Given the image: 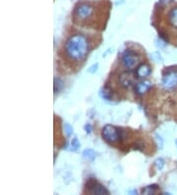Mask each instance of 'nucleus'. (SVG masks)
Instances as JSON below:
<instances>
[{
	"instance_id": "nucleus-21",
	"label": "nucleus",
	"mask_w": 177,
	"mask_h": 195,
	"mask_svg": "<svg viewBox=\"0 0 177 195\" xmlns=\"http://www.w3.org/2000/svg\"><path fill=\"white\" fill-rule=\"evenodd\" d=\"M167 1H168V0H159V4H160V5H161V6H164V5H165V4H166V3H167Z\"/></svg>"
},
{
	"instance_id": "nucleus-22",
	"label": "nucleus",
	"mask_w": 177,
	"mask_h": 195,
	"mask_svg": "<svg viewBox=\"0 0 177 195\" xmlns=\"http://www.w3.org/2000/svg\"><path fill=\"white\" fill-rule=\"evenodd\" d=\"M175 143H176V146H177V139H176V141H175Z\"/></svg>"
},
{
	"instance_id": "nucleus-11",
	"label": "nucleus",
	"mask_w": 177,
	"mask_h": 195,
	"mask_svg": "<svg viewBox=\"0 0 177 195\" xmlns=\"http://www.w3.org/2000/svg\"><path fill=\"white\" fill-rule=\"evenodd\" d=\"M168 19H169V23H170L173 27L177 28V7L173 8V9L170 11Z\"/></svg>"
},
{
	"instance_id": "nucleus-20",
	"label": "nucleus",
	"mask_w": 177,
	"mask_h": 195,
	"mask_svg": "<svg viewBox=\"0 0 177 195\" xmlns=\"http://www.w3.org/2000/svg\"><path fill=\"white\" fill-rule=\"evenodd\" d=\"M84 128H85L86 132L88 133V134H90V133H92V131H93V126L90 125V123H88V124H86Z\"/></svg>"
},
{
	"instance_id": "nucleus-6",
	"label": "nucleus",
	"mask_w": 177,
	"mask_h": 195,
	"mask_svg": "<svg viewBox=\"0 0 177 195\" xmlns=\"http://www.w3.org/2000/svg\"><path fill=\"white\" fill-rule=\"evenodd\" d=\"M87 188H88V191L90 194H98V195L109 194L108 190L106 189L103 185L98 183V182L96 180H93V178L89 180L88 183H87Z\"/></svg>"
},
{
	"instance_id": "nucleus-13",
	"label": "nucleus",
	"mask_w": 177,
	"mask_h": 195,
	"mask_svg": "<svg viewBox=\"0 0 177 195\" xmlns=\"http://www.w3.org/2000/svg\"><path fill=\"white\" fill-rule=\"evenodd\" d=\"M157 189H159V186L156 184H152V185L147 186V187H145L143 190H142V193L143 194H153L156 192Z\"/></svg>"
},
{
	"instance_id": "nucleus-19",
	"label": "nucleus",
	"mask_w": 177,
	"mask_h": 195,
	"mask_svg": "<svg viewBox=\"0 0 177 195\" xmlns=\"http://www.w3.org/2000/svg\"><path fill=\"white\" fill-rule=\"evenodd\" d=\"M97 67H98V64H97V63H94L93 65H92V66L90 67L88 71H89L90 73H94V72H96V71L97 70Z\"/></svg>"
},
{
	"instance_id": "nucleus-1",
	"label": "nucleus",
	"mask_w": 177,
	"mask_h": 195,
	"mask_svg": "<svg viewBox=\"0 0 177 195\" xmlns=\"http://www.w3.org/2000/svg\"><path fill=\"white\" fill-rule=\"evenodd\" d=\"M65 51L70 59L81 61L89 51L88 39L83 35H74L65 42Z\"/></svg>"
},
{
	"instance_id": "nucleus-17",
	"label": "nucleus",
	"mask_w": 177,
	"mask_h": 195,
	"mask_svg": "<svg viewBox=\"0 0 177 195\" xmlns=\"http://www.w3.org/2000/svg\"><path fill=\"white\" fill-rule=\"evenodd\" d=\"M155 166L159 170H162L163 166H164V160H163V159H161V158L156 159V160L155 161Z\"/></svg>"
},
{
	"instance_id": "nucleus-2",
	"label": "nucleus",
	"mask_w": 177,
	"mask_h": 195,
	"mask_svg": "<svg viewBox=\"0 0 177 195\" xmlns=\"http://www.w3.org/2000/svg\"><path fill=\"white\" fill-rule=\"evenodd\" d=\"M122 131L112 125H105L102 128V137L108 143H116L122 139Z\"/></svg>"
},
{
	"instance_id": "nucleus-8",
	"label": "nucleus",
	"mask_w": 177,
	"mask_h": 195,
	"mask_svg": "<svg viewBox=\"0 0 177 195\" xmlns=\"http://www.w3.org/2000/svg\"><path fill=\"white\" fill-rule=\"evenodd\" d=\"M151 74V67L146 63H142L136 69V75L138 78H146Z\"/></svg>"
},
{
	"instance_id": "nucleus-4",
	"label": "nucleus",
	"mask_w": 177,
	"mask_h": 195,
	"mask_svg": "<svg viewBox=\"0 0 177 195\" xmlns=\"http://www.w3.org/2000/svg\"><path fill=\"white\" fill-rule=\"evenodd\" d=\"M163 88L166 90H171L177 87V70H170L163 74L161 81Z\"/></svg>"
},
{
	"instance_id": "nucleus-12",
	"label": "nucleus",
	"mask_w": 177,
	"mask_h": 195,
	"mask_svg": "<svg viewBox=\"0 0 177 195\" xmlns=\"http://www.w3.org/2000/svg\"><path fill=\"white\" fill-rule=\"evenodd\" d=\"M53 88H54V93L55 94L59 93L63 88H64V82H63L62 79H60V78H54Z\"/></svg>"
},
{
	"instance_id": "nucleus-9",
	"label": "nucleus",
	"mask_w": 177,
	"mask_h": 195,
	"mask_svg": "<svg viewBox=\"0 0 177 195\" xmlns=\"http://www.w3.org/2000/svg\"><path fill=\"white\" fill-rule=\"evenodd\" d=\"M119 82L122 87H124V88H129V87L133 84L134 77L131 73L126 72V73L121 74V76L119 78Z\"/></svg>"
},
{
	"instance_id": "nucleus-5",
	"label": "nucleus",
	"mask_w": 177,
	"mask_h": 195,
	"mask_svg": "<svg viewBox=\"0 0 177 195\" xmlns=\"http://www.w3.org/2000/svg\"><path fill=\"white\" fill-rule=\"evenodd\" d=\"M122 64L127 69H132L134 68L138 61H139V56L134 53V51L132 50H126L125 52L122 54V58H121Z\"/></svg>"
},
{
	"instance_id": "nucleus-16",
	"label": "nucleus",
	"mask_w": 177,
	"mask_h": 195,
	"mask_svg": "<svg viewBox=\"0 0 177 195\" xmlns=\"http://www.w3.org/2000/svg\"><path fill=\"white\" fill-rule=\"evenodd\" d=\"M80 146H81V144H80V142H79L78 138L74 137L72 139V141H71V147H72V150L73 151H77L79 148H80Z\"/></svg>"
},
{
	"instance_id": "nucleus-7",
	"label": "nucleus",
	"mask_w": 177,
	"mask_h": 195,
	"mask_svg": "<svg viewBox=\"0 0 177 195\" xmlns=\"http://www.w3.org/2000/svg\"><path fill=\"white\" fill-rule=\"evenodd\" d=\"M152 88V83L149 81H141L139 83H137L136 86H135V91L138 95H144L146 92Z\"/></svg>"
},
{
	"instance_id": "nucleus-14",
	"label": "nucleus",
	"mask_w": 177,
	"mask_h": 195,
	"mask_svg": "<svg viewBox=\"0 0 177 195\" xmlns=\"http://www.w3.org/2000/svg\"><path fill=\"white\" fill-rule=\"evenodd\" d=\"M100 95L103 99H106V101H111V93H110V91L107 88L101 89L100 92Z\"/></svg>"
},
{
	"instance_id": "nucleus-18",
	"label": "nucleus",
	"mask_w": 177,
	"mask_h": 195,
	"mask_svg": "<svg viewBox=\"0 0 177 195\" xmlns=\"http://www.w3.org/2000/svg\"><path fill=\"white\" fill-rule=\"evenodd\" d=\"M152 59H153L155 61H159V62H162V57L160 56V54L159 52H153L151 55Z\"/></svg>"
},
{
	"instance_id": "nucleus-10",
	"label": "nucleus",
	"mask_w": 177,
	"mask_h": 195,
	"mask_svg": "<svg viewBox=\"0 0 177 195\" xmlns=\"http://www.w3.org/2000/svg\"><path fill=\"white\" fill-rule=\"evenodd\" d=\"M96 156H97V154L93 149H86V150L83 151V157L88 161H90V162L94 161Z\"/></svg>"
},
{
	"instance_id": "nucleus-15",
	"label": "nucleus",
	"mask_w": 177,
	"mask_h": 195,
	"mask_svg": "<svg viewBox=\"0 0 177 195\" xmlns=\"http://www.w3.org/2000/svg\"><path fill=\"white\" fill-rule=\"evenodd\" d=\"M63 130H64L65 135L67 137H69L73 133V127L71 126L69 123H63Z\"/></svg>"
},
{
	"instance_id": "nucleus-3",
	"label": "nucleus",
	"mask_w": 177,
	"mask_h": 195,
	"mask_svg": "<svg viewBox=\"0 0 177 195\" xmlns=\"http://www.w3.org/2000/svg\"><path fill=\"white\" fill-rule=\"evenodd\" d=\"M94 13V8L89 3H82L76 6L74 10L75 17L79 20H88Z\"/></svg>"
}]
</instances>
